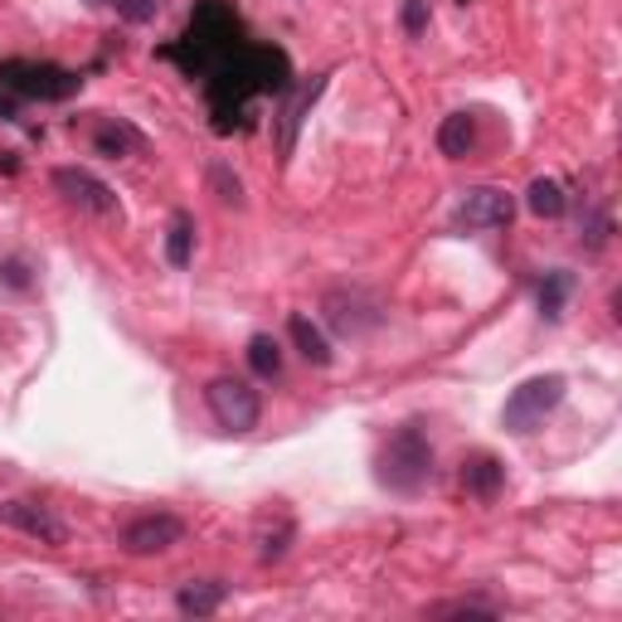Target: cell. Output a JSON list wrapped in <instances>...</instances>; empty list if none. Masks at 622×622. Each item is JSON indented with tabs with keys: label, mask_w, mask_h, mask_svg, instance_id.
<instances>
[{
	"label": "cell",
	"mask_w": 622,
	"mask_h": 622,
	"mask_svg": "<svg viewBox=\"0 0 622 622\" xmlns=\"http://www.w3.org/2000/svg\"><path fill=\"white\" fill-rule=\"evenodd\" d=\"M287 336L297 340V351L307 355L312 365H330V346H326L322 326H312V316H293V322H287Z\"/></svg>",
	"instance_id": "d6986e66"
},
{
	"label": "cell",
	"mask_w": 622,
	"mask_h": 622,
	"mask_svg": "<svg viewBox=\"0 0 622 622\" xmlns=\"http://www.w3.org/2000/svg\"><path fill=\"white\" fill-rule=\"evenodd\" d=\"M515 219V200L506 190H496V185H476L467 190L453 209V229L462 234H482V229H506Z\"/></svg>",
	"instance_id": "ba28073f"
},
{
	"label": "cell",
	"mask_w": 622,
	"mask_h": 622,
	"mask_svg": "<svg viewBox=\"0 0 622 622\" xmlns=\"http://www.w3.org/2000/svg\"><path fill=\"white\" fill-rule=\"evenodd\" d=\"M98 6L117 10L127 24H151L156 16H161V0H98Z\"/></svg>",
	"instance_id": "603a6c76"
},
{
	"label": "cell",
	"mask_w": 622,
	"mask_h": 622,
	"mask_svg": "<svg viewBox=\"0 0 622 622\" xmlns=\"http://www.w3.org/2000/svg\"><path fill=\"white\" fill-rule=\"evenodd\" d=\"M238 45H248L238 10L229 6V0H200V6H195V16H190V24H185V34L176 39V45L161 49V59L180 63L190 78H209Z\"/></svg>",
	"instance_id": "7a4b0ae2"
},
{
	"label": "cell",
	"mask_w": 622,
	"mask_h": 622,
	"mask_svg": "<svg viewBox=\"0 0 622 622\" xmlns=\"http://www.w3.org/2000/svg\"><path fill=\"white\" fill-rule=\"evenodd\" d=\"M205 404L215 423L224 433H254L258 418H263V399L248 379H234V375H219L205 385Z\"/></svg>",
	"instance_id": "8992f818"
},
{
	"label": "cell",
	"mask_w": 622,
	"mask_h": 622,
	"mask_svg": "<svg viewBox=\"0 0 622 622\" xmlns=\"http://www.w3.org/2000/svg\"><path fill=\"white\" fill-rule=\"evenodd\" d=\"M322 92H326V73L316 78L312 88H302L293 102H287V112H283V151H293V141H297V127H302V117L312 112V102L322 98Z\"/></svg>",
	"instance_id": "ffe728a7"
},
{
	"label": "cell",
	"mask_w": 622,
	"mask_h": 622,
	"mask_svg": "<svg viewBox=\"0 0 622 622\" xmlns=\"http://www.w3.org/2000/svg\"><path fill=\"white\" fill-rule=\"evenodd\" d=\"M209 185L219 190L224 205H244V185H238V176H229V166H209Z\"/></svg>",
	"instance_id": "cb8c5ba5"
},
{
	"label": "cell",
	"mask_w": 622,
	"mask_h": 622,
	"mask_svg": "<svg viewBox=\"0 0 622 622\" xmlns=\"http://www.w3.org/2000/svg\"><path fill=\"white\" fill-rule=\"evenodd\" d=\"M0 88L16 92L20 102H63L83 88V78L59 63H34V59H6L0 63Z\"/></svg>",
	"instance_id": "277c9868"
},
{
	"label": "cell",
	"mask_w": 622,
	"mask_h": 622,
	"mask_svg": "<svg viewBox=\"0 0 622 622\" xmlns=\"http://www.w3.org/2000/svg\"><path fill=\"white\" fill-rule=\"evenodd\" d=\"M564 389H569L564 375H535V379H525V385H515L506 408H501L506 433H535L540 423H545V414H554V408L564 404Z\"/></svg>",
	"instance_id": "5b68a950"
},
{
	"label": "cell",
	"mask_w": 622,
	"mask_h": 622,
	"mask_svg": "<svg viewBox=\"0 0 622 622\" xmlns=\"http://www.w3.org/2000/svg\"><path fill=\"white\" fill-rule=\"evenodd\" d=\"M525 209H531L535 219H560L564 209H569V195H564V185H560V180H550V176L531 180V190H525Z\"/></svg>",
	"instance_id": "2e32d148"
},
{
	"label": "cell",
	"mask_w": 622,
	"mask_h": 622,
	"mask_svg": "<svg viewBox=\"0 0 622 622\" xmlns=\"http://www.w3.org/2000/svg\"><path fill=\"white\" fill-rule=\"evenodd\" d=\"M569 297H574V273H545V283H540V316L560 322Z\"/></svg>",
	"instance_id": "ac0fdd59"
},
{
	"label": "cell",
	"mask_w": 622,
	"mask_h": 622,
	"mask_svg": "<svg viewBox=\"0 0 622 622\" xmlns=\"http://www.w3.org/2000/svg\"><path fill=\"white\" fill-rule=\"evenodd\" d=\"M428 618H496L492 599H453V603H433Z\"/></svg>",
	"instance_id": "7402d4cb"
},
{
	"label": "cell",
	"mask_w": 622,
	"mask_h": 622,
	"mask_svg": "<svg viewBox=\"0 0 622 622\" xmlns=\"http://www.w3.org/2000/svg\"><path fill=\"white\" fill-rule=\"evenodd\" d=\"M248 369H254L258 379H277L283 375V346H277L273 336H254L248 340Z\"/></svg>",
	"instance_id": "44dd1931"
},
{
	"label": "cell",
	"mask_w": 622,
	"mask_h": 622,
	"mask_svg": "<svg viewBox=\"0 0 622 622\" xmlns=\"http://www.w3.org/2000/svg\"><path fill=\"white\" fill-rule=\"evenodd\" d=\"M209 112H215V131H234L244 122L254 98H287L293 92V59L273 45H238L215 73L205 78Z\"/></svg>",
	"instance_id": "6da1fadb"
},
{
	"label": "cell",
	"mask_w": 622,
	"mask_h": 622,
	"mask_svg": "<svg viewBox=\"0 0 622 622\" xmlns=\"http://www.w3.org/2000/svg\"><path fill=\"white\" fill-rule=\"evenodd\" d=\"M438 151L453 156V161H462V156L476 151V117H472V112L443 117V127H438Z\"/></svg>",
	"instance_id": "9a60e30c"
},
{
	"label": "cell",
	"mask_w": 622,
	"mask_h": 622,
	"mask_svg": "<svg viewBox=\"0 0 622 622\" xmlns=\"http://www.w3.org/2000/svg\"><path fill=\"white\" fill-rule=\"evenodd\" d=\"M0 521L16 525L24 535H34V540H45V545H63V535H69L59 515H49L45 506H34V501H6V506H0Z\"/></svg>",
	"instance_id": "8fae6325"
},
{
	"label": "cell",
	"mask_w": 622,
	"mask_h": 622,
	"mask_svg": "<svg viewBox=\"0 0 622 622\" xmlns=\"http://www.w3.org/2000/svg\"><path fill=\"white\" fill-rule=\"evenodd\" d=\"M49 180H55V190H59L73 209H83V215H102V219L117 215L112 185H102L98 176H92V170H83V166H59Z\"/></svg>",
	"instance_id": "9c48e42d"
},
{
	"label": "cell",
	"mask_w": 622,
	"mask_h": 622,
	"mask_svg": "<svg viewBox=\"0 0 622 622\" xmlns=\"http://www.w3.org/2000/svg\"><path fill=\"white\" fill-rule=\"evenodd\" d=\"M147 147V137H141L137 127L127 122V117H108L98 131H92V151L108 156V161H122V156H137Z\"/></svg>",
	"instance_id": "4fadbf2b"
},
{
	"label": "cell",
	"mask_w": 622,
	"mask_h": 622,
	"mask_svg": "<svg viewBox=\"0 0 622 622\" xmlns=\"http://www.w3.org/2000/svg\"><path fill=\"white\" fill-rule=\"evenodd\" d=\"M224 599H229V589L219 584V579H200V584H185L176 593V608L185 618H209V613H219Z\"/></svg>",
	"instance_id": "5bb4252c"
},
{
	"label": "cell",
	"mask_w": 622,
	"mask_h": 622,
	"mask_svg": "<svg viewBox=\"0 0 622 622\" xmlns=\"http://www.w3.org/2000/svg\"><path fill=\"white\" fill-rule=\"evenodd\" d=\"M462 6H467V0H462Z\"/></svg>",
	"instance_id": "83f0119b"
},
{
	"label": "cell",
	"mask_w": 622,
	"mask_h": 622,
	"mask_svg": "<svg viewBox=\"0 0 622 622\" xmlns=\"http://www.w3.org/2000/svg\"><path fill=\"white\" fill-rule=\"evenodd\" d=\"M190 254H195V219L185 215H170V229H166V263L170 268H190Z\"/></svg>",
	"instance_id": "e0dca14e"
},
{
	"label": "cell",
	"mask_w": 622,
	"mask_h": 622,
	"mask_svg": "<svg viewBox=\"0 0 622 622\" xmlns=\"http://www.w3.org/2000/svg\"><path fill=\"white\" fill-rule=\"evenodd\" d=\"M462 486H467V496H476V501H496L501 486H506V462H496L492 453H472L462 462Z\"/></svg>",
	"instance_id": "7c38bea8"
},
{
	"label": "cell",
	"mask_w": 622,
	"mask_h": 622,
	"mask_svg": "<svg viewBox=\"0 0 622 622\" xmlns=\"http://www.w3.org/2000/svg\"><path fill=\"white\" fill-rule=\"evenodd\" d=\"M185 540V521L180 515H170V511H147V515H137V521L122 531V550L127 554H161L170 545H180Z\"/></svg>",
	"instance_id": "30bf717a"
},
{
	"label": "cell",
	"mask_w": 622,
	"mask_h": 622,
	"mask_svg": "<svg viewBox=\"0 0 622 622\" xmlns=\"http://www.w3.org/2000/svg\"><path fill=\"white\" fill-rule=\"evenodd\" d=\"M0 117H6V122L10 117H20V98L16 92H6V88H0Z\"/></svg>",
	"instance_id": "4316f807"
},
{
	"label": "cell",
	"mask_w": 622,
	"mask_h": 622,
	"mask_svg": "<svg viewBox=\"0 0 622 622\" xmlns=\"http://www.w3.org/2000/svg\"><path fill=\"white\" fill-rule=\"evenodd\" d=\"M375 467H379V482H385L389 492H399V496L423 492V486L433 482V443H428V433H423L418 423H404V428L379 447Z\"/></svg>",
	"instance_id": "3957f363"
},
{
	"label": "cell",
	"mask_w": 622,
	"mask_h": 622,
	"mask_svg": "<svg viewBox=\"0 0 622 622\" xmlns=\"http://www.w3.org/2000/svg\"><path fill=\"white\" fill-rule=\"evenodd\" d=\"M322 316L336 336H365V330L385 322V307L369 293H361V287H336V293L322 297Z\"/></svg>",
	"instance_id": "52a82bcc"
},
{
	"label": "cell",
	"mask_w": 622,
	"mask_h": 622,
	"mask_svg": "<svg viewBox=\"0 0 622 622\" xmlns=\"http://www.w3.org/2000/svg\"><path fill=\"white\" fill-rule=\"evenodd\" d=\"M399 24H404V34H423L428 30V0H404V10H399Z\"/></svg>",
	"instance_id": "d4e9b609"
},
{
	"label": "cell",
	"mask_w": 622,
	"mask_h": 622,
	"mask_svg": "<svg viewBox=\"0 0 622 622\" xmlns=\"http://www.w3.org/2000/svg\"><path fill=\"white\" fill-rule=\"evenodd\" d=\"M0 277H6L10 287H30V277H24V268H20L16 258H10V263H0Z\"/></svg>",
	"instance_id": "484cf974"
}]
</instances>
